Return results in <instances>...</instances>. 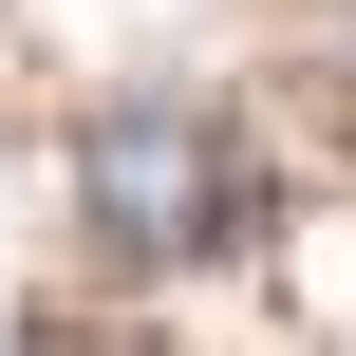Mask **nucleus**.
<instances>
[{
    "label": "nucleus",
    "instance_id": "1",
    "mask_svg": "<svg viewBox=\"0 0 356 356\" xmlns=\"http://www.w3.org/2000/svg\"><path fill=\"white\" fill-rule=\"evenodd\" d=\"M225 207H244L225 113H188V94H113V113L75 131V225H94L113 263H188V244H225Z\"/></svg>",
    "mask_w": 356,
    "mask_h": 356
},
{
    "label": "nucleus",
    "instance_id": "2",
    "mask_svg": "<svg viewBox=\"0 0 356 356\" xmlns=\"http://www.w3.org/2000/svg\"><path fill=\"white\" fill-rule=\"evenodd\" d=\"M19 356H113V338H19Z\"/></svg>",
    "mask_w": 356,
    "mask_h": 356
}]
</instances>
